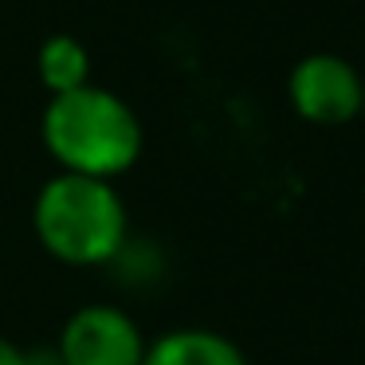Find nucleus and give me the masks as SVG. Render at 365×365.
Instances as JSON below:
<instances>
[{
    "mask_svg": "<svg viewBox=\"0 0 365 365\" xmlns=\"http://www.w3.org/2000/svg\"><path fill=\"white\" fill-rule=\"evenodd\" d=\"M361 118H365V83H361Z\"/></svg>",
    "mask_w": 365,
    "mask_h": 365,
    "instance_id": "nucleus-8",
    "label": "nucleus"
},
{
    "mask_svg": "<svg viewBox=\"0 0 365 365\" xmlns=\"http://www.w3.org/2000/svg\"><path fill=\"white\" fill-rule=\"evenodd\" d=\"M0 365H28V354L20 346H12L9 338H0Z\"/></svg>",
    "mask_w": 365,
    "mask_h": 365,
    "instance_id": "nucleus-7",
    "label": "nucleus"
},
{
    "mask_svg": "<svg viewBox=\"0 0 365 365\" xmlns=\"http://www.w3.org/2000/svg\"><path fill=\"white\" fill-rule=\"evenodd\" d=\"M36 75H40L48 95H67L91 83V51L83 40L67 32H56L36 51Z\"/></svg>",
    "mask_w": 365,
    "mask_h": 365,
    "instance_id": "nucleus-6",
    "label": "nucleus"
},
{
    "mask_svg": "<svg viewBox=\"0 0 365 365\" xmlns=\"http://www.w3.org/2000/svg\"><path fill=\"white\" fill-rule=\"evenodd\" d=\"M145 334L134 314L114 302H87L59 330V365H142Z\"/></svg>",
    "mask_w": 365,
    "mask_h": 365,
    "instance_id": "nucleus-4",
    "label": "nucleus"
},
{
    "mask_svg": "<svg viewBox=\"0 0 365 365\" xmlns=\"http://www.w3.org/2000/svg\"><path fill=\"white\" fill-rule=\"evenodd\" d=\"M142 365H247L244 349L205 326H181L145 346Z\"/></svg>",
    "mask_w": 365,
    "mask_h": 365,
    "instance_id": "nucleus-5",
    "label": "nucleus"
},
{
    "mask_svg": "<svg viewBox=\"0 0 365 365\" xmlns=\"http://www.w3.org/2000/svg\"><path fill=\"white\" fill-rule=\"evenodd\" d=\"M32 228L51 259L67 267H103L126 247L130 216L114 181L56 173L36 192Z\"/></svg>",
    "mask_w": 365,
    "mask_h": 365,
    "instance_id": "nucleus-2",
    "label": "nucleus"
},
{
    "mask_svg": "<svg viewBox=\"0 0 365 365\" xmlns=\"http://www.w3.org/2000/svg\"><path fill=\"white\" fill-rule=\"evenodd\" d=\"M365 75L334 51H310L287 75V98L294 114L310 126H346L361 118Z\"/></svg>",
    "mask_w": 365,
    "mask_h": 365,
    "instance_id": "nucleus-3",
    "label": "nucleus"
},
{
    "mask_svg": "<svg viewBox=\"0 0 365 365\" xmlns=\"http://www.w3.org/2000/svg\"><path fill=\"white\" fill-rule=\"evenodd\" d=\"M40 138L59 173H79L114 181L142 158V122L134 106L106 87L51 95L40 114Z\"/></svg>",
    "mask_w": 365,
    "mask_h": 365,
    "instance_id": "nucleus-1",
    "label": "nucleus"
}]
</instances>
